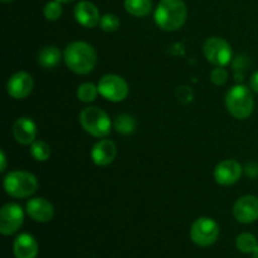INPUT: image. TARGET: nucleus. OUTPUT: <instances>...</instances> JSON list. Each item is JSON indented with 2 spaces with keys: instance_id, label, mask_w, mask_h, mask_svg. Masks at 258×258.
I'll return each mask as SVG.
<instances>
[{
  "instance_id": "nucleus-15",
  "label": "nucleus",
  "mask_w": 258,
  "mask_h": 258,
  "mask_svg": "<svg viewBox=\"0 0 258 258\" xmlns=\"http://www.w3.org/2000/svg\"><path fill=\"white\" fill-rule=\"evenodd\" d=\"M14 139L22 145H30L37 138V125L29 117H20L13 125Z\"/></svg>"
},
{
  "instance_id": "nucleus-20",
  "label": "nucleus",
  "mask_w": 258,
  "mask_h": 258,
  "mask_svg": "<svg viewBox=\"0 0 258 258\" xmlns=\"http://www.w3.org/2000/svg\"><path fill=\"white\" fill-rule=\"evenodd\" d=\"M236 246L238 248V251H241L242 253H253L258 247L257 238L252 233H241L236 239Z\"/></svg>"
},
{
  "instance_id": "nucleus-25",
  "label": "nucleus",
  "mask_w": 258,
  "mask_h": 258,
  "mask_svg": "<svg viewBox=\"0 0 258 258\" xmlns=\"http://www.w3.org/2000/svg\"><path fill=\"white\" fill-rule=\"evenodd\" d=\"M44 17L47 18L50 22H54V20H58L62 15L63 10L62 7H60V3L57 2V0H53V2H49L45 4L44 7Z\"/></svg>"
},
{
  "instance_id": "nucleus-12",
  "label": "nucleus",
  "mask_w": 258,
  "mask_h": 258,
  "mask_svg": "<svg viewBox=\"0 0 258 258\" xmlns=\"http://www.w3.org/2000/svg\"><path fill=\"white\" fill-rule=\"evenodd\" d=\"M33 77L27 72H17L9 78L7 83V91L10 97L22 100L28 97L33 90Z\"/></svg>"
},
{
  "instance_id": "nucleus-14",
  "label": "nucleus",
  "mask_w": 258,
  "mask_h": 258,
  "mask_svg": "<svg viewBox=\"0 0 258 258\" xmlns=\"http://www.w3.org/2000/svg\"><path fill=\"white\" fill-rule=\"evenodd\" d=\"M116 154L117 151H116L115 143L105 139L93 145L92 150H91V159L96 165L107 166L115 160Z\"/></svg>"
},
{
  "instance_id": "nucleus-2",
  "label": "nucleus",
  "mask_w": 258,
  "mask_h": 258,
  "mask_svg": "<svg viewBox=\"0 0 258 258\" xmlns=\"http://www.w3.org/2000/svg\"><path fill=\"white\" fill-rule=\"evenodd\" d=\"M159 28L166 32L180 29L186 20V7L183 0H161L154 14Z\"/></svg>"
},
{
  "instance_id": "nucleus-13",
  "label": "nucleus",
  "mask_w": 258,
  "mask_h": 258,
  "mask_svg": "<svg viewBox=\"0 0 258 258\" xmlns=\"http://www.w3.org/2000/svg\"><path fill=\"white\" fill-rule=\"evenodd\" d=\"M27 213L33 221L45 223L54 216V208L50 202L44 198H33L27 203Z\"/></svg>"
},
{
  "instance_id": "nucleus-23",
  "label": "nucleus",
  "mask_w": 258,
  "mask_h": 258,
  "mask_svg": "<svg viewBox=\"0 0 258 258\" xmlns=\"http://www.w3.org/2000/svg\"><path fill=\"white\" fill-rule=\"evenodd\" d=\"M30 154L37 161H47L50 156V148L44 141H34L30 146Z\"/></svg>"
},
{
  "instance_id": "nucleus-29",
  "label": "nucleus",
  "mask_w": 258,
  "mask_h": 258,
  "mask_svg": "<svg viewBox=\"0 0 258 258\" xmlns=\"http://www.w3.org/2000/svg\"><path fill=\"white\" fill-rule=\"evenodd\" d=\"M57 2H59V3H64V4H67V3L73 2V0H57Z\"/></svg>"
},
{
  "instance_id": "nucleus-9",
  "label": "nucleus",
  "mask_w": 258,
  "mask_h": 258,
  "mask_svg": "<svg viewBox=\"0 0 258 258\" xmlns=\"http://www.w3.org/2000/svg\"><path fill=\"white\" fill-rule=\"evenodd\" d=\"M24 222V211L17 203H8L0 211V233L12 236L17 233Z\"/></svg>"
},
{
  "instance_id": "nucleus-31",
  "label": "nucleus",
  "mask_w": 258,
  "mask_h": 258,
  "mask_svg": "<svg viewBox=\"0 0 258 258\" xmlns=\"http://www.w3.org/2000/svg\"><path fill=\"white\" fill-rule=\"evenodd\" d=\"M3 3H10V2H13V0H2Z\"/></svg>"
},
{
  "instance_id": "nucleus-27",
  "label": "nucleus",
  "mask_w": 258,
  "mask_h": 258,
  "mask_svg": "<svg viewBox=\"0 0 258 258\" xmlns=\"http://www.w3.org/2000/svg\"><path fill=\"white\" fill-rule=\"evenodd\" d=\"M249 85H251V88L254 91V92L258 93V71L252 75L251 81H249Z\"/></svg>"
},
{
  "instance_id": "nucleus-1",
  "label": "nucleus",
  "mask_w": 258,
  "mask_h": 258,
  "mask_svg": "<svg viewBox=\"0 0 258 258\" xmlns=\"http://www.w3.org/2000/svg\"><path fill=\"white\" fill-rule=\"evenodd\" d=\"M63 58L72 72L77 75H87L95 68L97 54L92 45L86 42H73L67 45Z\"/></svg>"
},
{
  "instance_id": "nucleus-21",
  "label": "nucleus",
  "mask_w": 258,
  "mask_h": 258,
  "mask_svg": "<svg viewBox=\"0 0 258 258\" xmlns=\"http://www.w3.org/2000/svg\"><path fill=\"white\" fill-rule=\"evenodd\" d=\"M113 126H115L116 131L118 134L130 135V134H133L136 130V121L133 116L127 115V113H122V115H118L115 118Z\"/></svg>"
},
{
  "instance_id": "nucleus-18",
  "label": "nucleus",
  "mask_w": 258,
  "mask_h": 258,
  "mask_svg": "<svg viewBox=\"0 0 258 258\" xmlns=\"http://www.w3.org/2000/svg\"><path fill=\"white\" fill-rule=\"evenodd\" d=\"M62 53L55 45H47L43 48L38 55V62L44 68H53L60 62Z\"/></svg>"
},
{
  "instance_id": "nucleus-28",
  "label": "nucleus",
  "mask_w": 258,
  "mask_h": 258,
  "mask_svg": "<svg viewBox=\"0 0 258 258\" xmlns=\"http://www.w3.org/2000/svg\"><path fill=\"white\" fill-rule=\"evenodd\" d=\"M0 161H2V166H0V171H4L7 169V156H5L4 151H0Z\"/></svg>"
},
{
  "instance_id": "nucleus-26",
  "label": "nucleus",
  "mask_w": 258,
  "mask_h": 258,
  "mask_svg": "<svg viewBox=\"0 0 258 258\" xmlns=\"http://www.w3.org/2000/svg\"><path fill=\"white\" fill-rule=\"evenodd\" d=\"M228 80V72L223 67H216L211 72V81L216 86H222Z\"/></svg>"
},
{
  "instance_id": "nucleus-6",
  "label": "nucleus",
  "mask_w": 258,
  "mask_h": 258,
  "mask_svg": "<svg viewBox=\"0 0 258 258\" xmlns=\"http://www.w3.org/2000/svg\"><path fill=\"white\" fill-rule=\"evenodd\" d=\"M219 237V226L214 219L208 217L198 218L190 228V238L197 246L209 247L217 242Z\"/></svg>"
},
{
  "instance_id": "nucleus-5",
  "label": "nucleus",
  "mask_w": 258,
  "mask_h": 258,
  "mask_svg": "<svg viewBox=\"0 0 258 258\" xmlns=\"http://www.w3.org/2000/svg\"><path fill=\"white\" fill-rule=\"evenodd\" d=\"M80 122L86 133L95 138H105L111 131V120L107 113L93 106L81 111Z\"/></svg>"
},
{
  "instance_id": "nucleus-24",
  "label": "nucleus",
  "mask_w": 258,
  "mask_h": 258,
  "mask_svg": "<svg viewBox=\"0 0 258 258\" xmlns=\"http://www.w3.org/2000/svg\"><path fill=\"white\" fill-rule=\"evenodd\" d=\"M100 27L103 32H116L118 29V27H120V19L117 18V15L108 13V14H105L101 17Z\"/></svg>"
},
{
  "instance_id": "nucleus-10",
  "label": "nucleus",
  "mask_w": 258,
  "mask_h": 258,
  "mask_svg": "<svg viewBox=\"0 0 258 258\" xmlns=\"http://www.w3.org/2000/svg\"><path fill=\"white\" fill-rule=\"evenodd\" d=\"M233 216L239 223L248 224L258 219V198L244 196L237 199L233 207Z\"/></svg>"
},
{
  "instance_id": "nucleus-8",
  "label": "nucleus",
  "mask_w": 258,
  "mask_h": 258,
  "mask_svg": "<svg viewBox=\"0 0 258 258\" xmlns=\"http://www.w3.org/2000/svg\"><path fill=\"white\" fill-rule=\"evenodd\" d=\"M98 92L111 102H121L128 95V85L122 77L117 75H106L97 85Z\"/></svg>"
},
{
  "instance_id": "nucleus-4",
  "label": "nucleus",
  "mask_w": 258,
  "mask_h": 258,
  "mask_svg": "<svg viewBox=\"0 0 258 258\" xmlns=\"http://www.w3.org/2000/svg\"><path fill=\"white\" fill-rule=\"evenodd\" d=\"M4 189L13 198H28L38 189V180L28 171H10L4 178Z\"/></svg>"
},
{
  "instance_id": "nucleus-11",
  "label": "nucleus",
  "mask_w": 258,
  "mask_h": 258,
  "mask_svg": "<svg viewBox=\"0 0 258 258\" xmlns=\"http://www.w3.org/2000/svg\"><path fill=\"white\" fill-rule=\"evenodd\" d=\"M242 175V166L238 161L223 160L214 169V179L219 185L229 186L236 184Z\"/></svg>"
},
{
  "instance_id": "nucleus-30",
  "label": "nucleus",
  "mask_w": 258,
  "mask_h": 258,
  "mask_svg": "<svg viewBox=\"0 0 258 258\" xmlns=\"http://www.w3.org/2000/svg\"><path fill=\"white\" fill-rule=\"evenodd\" d=\"M253 258H258V247H257L256 251L253 252Z\"/></svg>"
},
{
  "instance_id": "nucleus-7",
  "label": "nucleus",
  "mask_w": 258,
  "mask_h": 258,
  "mask_svg": "<svg viewBox=\"0 0 258 258\" xmlns=\"http://www.w3.org/2000/svg\"><path fill=\"white\" fill-rule=\"evenodd\" d=\"M204 57L216 67H224L232 59V48L227 40L219 37H212L206 40L203 45Z\"/></svg>"
},
{
  "instance_id": "nucleus-19",
  "label": "nucleus",
  "mask_w": 258,
  "mask_h": 258,
  "mask_svg": "<svg viewBox=\"0 0 258 258\" xmlns=\"http://www.w3.org/2000/svg\"><path fill=\"white\" fill-rule=\"evenodd\" d=\"M125 9L134 17H146L153 9L151 0H125Z\"/></svg>"
},
{
  "instance_id": "nucleus-22",
  "label": "nucleus",
  "mask_w": 258,
  "mask_h": 258,
  "mask_svg": "<svg viewBox=\"0 0 258 258\" xmlns=\"http://www.w3.org/2000/svg\"><path fill=\"white\" fill-rule=\"evenodd\" d=\"M98 87L97 86H95L93 83H90V82H86V83H82V85L78 87L77 90V97L78 100L82 101V102H92V101H95L96 98H97L98 96Z\"/></svg>"
},
{
  "instance_id": "nucleus-17",
  "label": "nucleus",
  "mask_w": 258,
  "mask_h": 258,
  "mask_svg": "<svg viewBox=\"0 0 258 258\" xmlns=\"http://www.w3.org/2000/svg\"><path fill=\"white\" fill-rule=\"evenodd\" d=\"M13 251L15 258H37L39 247L32 234L22 233L15 238Z\"/></svg>"
},
{
  "instance_id": "nucleus-16",
  "label": "nucleus",
  "mask_w": 258,
  "mask_h": 258,
  "mask_svg": "<svg viewBox=\"0 0 258 258\" xmlns=\"http://www.w3.org/2000/svg\"><path fill=\"white\" fill-rule=\"evenodd\" d=\"M75 18L82 27L95 28L100 24V13L95 4L91 2H81L75 8Z\"/></svg>"
},
{
  "instance_id": "nucleus-3",
  "label": "nucleus",
  "mask_w": 258,
  "mask_h": 258,
  "mask_svg": "<svg viewBox=\"0 0 258 258\" xmlns=\"http://www.w3.org/2000/svg\"><path fill=\"white\" fill-rule=\"evenodd\" d=\"M226 107L234 118L244 120L249 117L254 107L253 96L249 88L243 85L232 87L226 95Z\"/></svg>"
}]
</instances>
